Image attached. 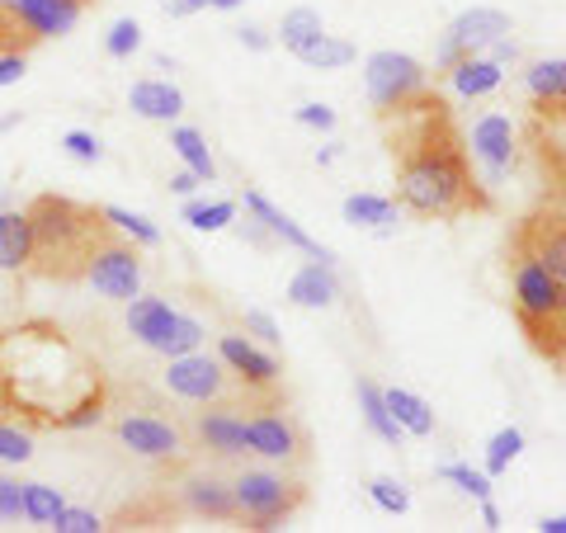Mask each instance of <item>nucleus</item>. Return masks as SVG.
Returning <instances> with one entry per match:
<instances>
[{
  "mask_svg": "<svg viewBox=\"0 0 566 533\" xmlns=\"http://www.w3.org/2000/svg\"><path fill=\"white\" fill-rule=\"evenodd\" d=\"M33 227L24 208H0V274H29Z\"/></svg>",
  "mask_w": 566,
  "mask_h": 533,
  "instance_id": "nucleus-19",
  "label": "nucleus"
},
{
  "mask_svg": "<svg viewBox=\"0 0 566 533\" xmlns=\"http://www.w3.org/2000/svg\"><path fill=\"white\" fill-rule=\"evenodd\" d=\"M232 495H237V520H245V529H279L307 501L303 487L283 482L274 472H241L232 482Z\"/></svg>",
  "mask_w": 566,
  "mask_h": 533,
  "instance_id": "nucleus-7",
  "label": "nucleus"
},
{
  "mask_svg": "<svg viewBox=\"0 0 566 533\" xmlns=\"http://www.w3.org/2000/svg\"><path fill=\"white\" fill-rule=\"evenodd\" d=\"M378 123L397 175V208L444 222L491 208L486 185L472 175L468 137L434 85L397 109H382Z\"/></svg>",
  "mask_w": 566,
  "mask_h": 533,
  "instance_id": "nucleus-1",
  "label": "nucleus"
},
{
  "mask_svg": "<svg viewBox=\"0 0 566 533\" xmlns=\"http://www.w3.org/2000/svg\"><path fill=\"white\" fill-rule=\"evenodd\" d=\"M439 477H444V482H453L458 491L476 495V501H486V495H491V472H476V468H468V463H444V468H439Z\"/></svg>",
  "mask_w": 566,
  "mask_h": 533,
  "instance_id": "nucleus-38",
  "label": "nucleus"
},
{
  "mask_svg": "<svg viewBox=\"0 0 566 533\" xmlns=\"http://www.w3.org/2000/svg\"><path fill=\"white\" fill-rule=\"evenodd\" d=\"M85 6H91V0H85Z\"/></svg>",
  "mask_w": 566,
  "mask_h": 533,
  "instance_id": "nucleus-55",
  "label": "nucleus"
},
{
  "mask_svg": "<svg viewBox=\"0 0 566 533\" xmlns=\"http://www.w3.org/2000/svg\"><path fill=\"white\" fill-rule=\"evenodd\" d=\"M199 345H203V326L193 322V316H180V312H175V322H170L166 341H161V349H156V354L175 359V354H189V349H199Z\"/></svg>",
  "mask_w": 566,
  "mask_h": 533,
  "instance_id": "nucleus-34",
  "label": "nucleus"
},
{
  "mask_svg": "<svg viewBox=\"0 0 566 533\" xmlns=\"http://www.w3.org/2000/svg\"><path fill=\"white\" fill-rule=\"evenodd\" d=\"M48 529H57V533H99L104 524L95 520L91 510H66V505H62V514H57V520H52Z\"/></svg>",
  "mask_w": 566,
  "mask_h": 533,
  "instance_id": "nucleus-42",
  "label": "nucleus"
},
{
  "mask_svg": "<svg viewBox=\"0 0 566 533\" xmlns=\"http://www.w3.org/2000/svg\"><path fill=\"white\" fill-rule=\"evenodd\" d=\"M528 100H566V58H543L524 71Z\"/></svg>",
  "mask_w": 566,
  "mask_h": 533,
  "instance_id": "nucleus-29",
  "label": "nucleus"
},
{
  "mask_svg": "<svg viewBox=\"0 0 566 533\" xmlns=\"http://www.w3.org/2000/svg\"><path fill=\"white\" fill-rule=\"evenodd\" d=\"M241 43H245V48H255V52L270 48V39H264V29H241Z\"/></svg>",
  "mask_w": 566,
  "mask_h": 533,
  "instance_id": "nucleus-49",
  "label": "nucleus"
},
{
  "mask_svg": "<svg viewBox=\"0 0 566 533\" xmlns=\"http://www.w3.org/2000/svg\"><path fill=\"white\" fill-rule=\"evenodd\" d=\"M208 6H212V10H237L241 0H208Z\"/></svg>",
  "mask_w": 566,
  "mask_h": 533,
  "instance_id": "nucleus-53",
  "label": "nucleus"
},
{
  "mask_svg": "<svg viewBox=\"0 0 566 533\" xmlns=\"http://www.w3.org/2000/svg\"><path fill=\"white\" fill-rule=\"evenodd\" d=\"M364 85H368V100H374V109H397V104L416 100L420 91H430V71H424L416 58H406V52H374L364 66Z\"/></svg>",
  "mask_w": 566,
  "mask_h": 533,
  "instance_id": "nucleus-9",
  "label": "nucleus"
},
{
  "mask_svg": "<svg viewBox=\"0 0 566 533\" xmlns=\"http://www.w3.org/2000/svg\"><path fill=\"white\" fill-rule=\"evenodd\" d=\"M245 212H255V218H260L264 227H270V232H274L279 241H289L293 251H303V255L322 260V264H335V255L326 251V245H316V241H312V237L303 232V227H297V222H293V218H289V212H283V208H274L270 199H264V194L245 189Z\"/></svg>",
  "mask_w": 566,
  "mask_h": 533,
  "instance_id": "nucleus-17",
  "label": "nucleus"
},
{
  "mask_svg": "<svg viewBox=\"0 0 566 533\" xmlns=\"http://www.w3.org/2000/svg\"><path fill=\"white\" fill-rule=\"evenodd\" d=\"M170 147L180 151V161L199 175V180H208L212 185V175H218V166H212V156H208V142H203V133L199 128H175L170 133Z\"/></svg>",
  "mask_w": 566,
  "mask_h": 533,
  "instance_id": "nucleus-30",
  "label": "nucleus"
},
{
  "mask_svg": "<svg viewBox=\"0 0 566 533\" xmlns=\"http://www.w3.org/2000/svg\"><path fill=\"white\" fill-rule=\"evenodd\" d=\"M515 142H520V128L505 114H482V118L472 123L468 151L482 161L486 185H501L505 175H510V166H515Z\"/></svg>",
  "mask_w": 566,
  "mask_h": 533,
  "instance_id": "nucleus-12",
  "label": "nucleus"
},
{
  "mask_svg": "<svg viewBox=\"0 0 566 533\" xmlns=\"http://www.w3.org/2000/svg\"><path fill=\"white\" fill-rule=\"evenodd\" d=\"M185 510L203 514V520H237V495L218 477H193L185 482Z\"/></svg>",
  "mask_w": 566,
  "mask_h": 533,
  "instance_id": "nucleus-23",
  "label": "nucleus"
},
{
  "mask_svg": "<svg viewBox=\"0 0 566 533\" xmlns=\"http://www.w3.org/2000/svg\"><path fill=\"white\" fill-rule=\"evenodd\" d=\"M24 76V52H0V85H14Z\"/></svg>",
  "mask_w": 566,
  "mask_h": 533,
  "instance_id": "nucleus-48",
  "label": "nucleus"
},
{
  "mask_svg": "<svg viewBox=\"0 0 566 533\" xmlns=\"http://www.w3.org/2000/svg\"><path fill=\"white\" fill-rule=\"evenodd\" d=\"M85 283H91L95 293L114 297V302L137 297V289H142V255H137V245L123 232H109L99 241L91 270H85Z\"/></svg>",
  "mask_w": 566,
  "mask_h": 533,
  "instance_id": "nucleus-10",
  "label": "nucleus"
},
{
  "mask_svg": "<svg viewBox=\"0 0 566 533\" xmlns=\"http://www.w3.org/2000/svg\"><path fill=\"white\" fill-rule=\"evenodd\" d=\"M185 222L199 232H222L227 222H237V203L232 199H212V203H185Z\"/></svg>",
  "mask_w": 566,
  "mask_h": 533,
  "instance_id": "nucleus-32",
  "label": "nucleus"
},
{
  "mask_svg": "<svg viewBox=\"0 0 566 533\" xmlns=\"http://www.w3.org/2000/svg\"><path fill=\"white\" fill-rule=\"evenodd\" d=\"M24 514V482L0 477V520H20Z\"/></svg>",
  "mask_w": 566,
  "mask_h": 533,
  "instance_id": "nucleus-43",
  "label": "nucleus"
},
{
  "mask_svg": "<svg viewBox=\"0 0 566 533\" xmlns=\"http://www.w3.org/2000/svg\"><path fill=\"white\" fill-rule=\"evenodd\" d=\"M312 33H322V14L303 6V10H289V14H283V24H279V43L293 52L297 43H307Z\"/></svg>",
  "mask_w": 566,
  "mask_h": 533,
  "instance_id": "nucleus-36",
  "label": "nucleus"
},
{
  "mask_svg": "<svg viewBox=\"0 0 566 533\" xmlns=\"http://www.w3.org/2000/svg\"><path fill=\"white\" fill-rule=\"evenodd\" d=\"M137 48H142L137 20H118V24L109 29V39H104V52H109V58H133Z\"/></svg>",
  "mask_w": 566,
  "mask_h": 533,
  "instance_id": "nucleus-40",
  "label": "nucleus"
},
{
  "mask_svg": "<svg viewBox=\"0 0 566 533\" xmlns=\"http://www.w3.org/2000/svg\"><path fill=\"white\" fill-rule=\"evenodd\" d=\"M245 449L260 458H274V463H289V458H303V435L283 416H255L245 420Z\"/></svg>",
  "mask_w": 566,
  "mask_h": 533,
  "instance_id": "nucleus-15",
  "label": "nucleus"
},
{
  "mask_svg": "<svg viewBox=\"0 0 566 533\" xmlns=\"http://www.w3.org/2000/svg\"><path fill=\"white\" fill-rule=\"evenodd\" d=\"M218 354H222V364L232 368L255 397H260V393H274V387H279V364H274L264 349H255L251 341H241V335H222Z\"/></svg>",
  "mask_w": 566,
  "mask_h": 533,
  "instance_id": "nucleus-13",
  "label": "nucleus"
},
{
  "mask_svg": "<svg viewBox=\"0 0 566 533\" xmlns=\"http://www.w3.org/2000/svg\"><path fill=\"white\" fill-rule=\"evenodd\" d=\"M335 297H340V283H335V270L322 260L303 264V270L289 279V302H297V307H331Z\"/></svg>",
  "mask_w": 566,
  "mask_h": 533,
  "instance_id": "nucleus-21",
  "label": "nucleus"
},
{
  "mask_svg": "<svg viewBox=\"0 0 566 533\" xmlns=\"http://www.w3.org/2000/svg\"><path fill=\"white\" fill-rule=\"evenodd\" d=\"M6 6L20 14V24H29L39 39H57V33L76 29L85 0H6Z\"/></svg>",
  "mask_w": 566,
  "mask_h": 533,
  "instance_id": "nucleus-16",
  "label": "nucleus"
},
{
  "mask_svg": "<svg viewBox=\"0 0 566 533\" xmlns=\"http://www.w3.org/2000/svg\"><path fill=\"white\" fill-rule=\"evenodd\" d=\"M538 529H543V533H566V514H557V520H543Z\"/></svg>",
  "mask_w": 566,
  "mask_h": 533,
  "instance_id": "nucleus-52",
  "label": "nucleus"
},
{
  "mask_svg": "<svg viewBox=\"0 0 566 533\" xmlns=\"http://www.w3.org/2000/svg\"><path fill=\"white\" fill-rule=\"evenodd\" d=\"M368 495H374V505L387 510V514H406V510H411V495H406V487L392 482V477H378V482H368Z\"/></svg>",
  "mask_w": 566,
  "mask_h": 533,
  "instance_id": "nucleus-39",
  "label": "nucleus"
},
{
  "mask_svg": "<svg viewBox=\"0 0 566 533\" xmlns=\"http://www.w3.org/2000/svg\"><path fill=\"white\" fill-rule=\"evenodd\" d=\"M104 397L99 368L52 322H29L0 335V416L57 425L81 401Z\"/></svg>",
  "mask_w": 566,
  "mask_h": 533,
  "instance_id": "nucleus-2",
  "label": "nucleus"
},
{
  "mask_svg": "<svg viewBox=\"0 0 566 533\" xmlns=\"http://www.w3.org/2000/svg\"><path fill=\"white\" fill-rule=\"evenodd\" d=\"M166 387L175 397H185V401H232L237 397H255L251 387H245L232 368L222 364V354H199V349H189V354H175L170 368H166Z\"/></svg>",
  "mask_w": 566,
  "mask_h": 533,
  "instance_id": "nucleus-6",
  "label": "nucleus"
},
{
  "mask_svg": "<svg viewBox=\"0 0 566 533\" xmlns=\"http://www.w3.org/2000/svg\"><path fill=\"white\" fill-rule=\"evenodd\" d=\"M245 331H251L255 341H264V345H279V341H283L270 312H245Z\"/></svg>",
  "mask_w": 566,
  "mask_h": 533,
  "instance_id": "nucleus-47",
  "label": "nucleus"
},
{
  "mask_svg": "<svg viewBox=\"0 0 566 533\" xmlns=\"http://www.w3.org/2000/svg\"><path fill=\"white\" fill-rule=\"evenodd\" d=\"M62 514V495L52 491V487H43V482H24V520L29 524H52Z\"/></svg>",
  "mask_w": 566,
  "mask_h": 533,
  "instance_id": "nucleus-31",
  "label": "nucleus"
},
{
  "mask_svg": "<svg viewBox=\"0 0 566 533\" xmlns=\"http://www.w3.org/2000/svg\"><path fill=\"white\" fill-rule=\"evenodd\" d=\"M510 302L528 349L547 364H566V279L528 255H510Z\"/></svg>",
  "mask_w": 566,
  "mask_h": 533,
  "instance_id": "nucleus-4",
  "label": "nucleus"
},
{
  "mask_svg": "<svg viewBox=\"0 0 566 533\" xmlns=\"http://www.w3.org/2000/svg\"><path fill=\"white\" fill-rule=\"evenodd\" d=\"M449 85L463 100H486V95H495L501 91V81H505V66L495 62V58H486V52H472V58H458L449 71Z\"/></svg>",
  "mask_w": 566,
  "mask_h": 533,
  "instance_id": "nucleus-18",
  "label": "nucleus"
},
{
  "mask_svg": "<svg viewBox=\"0 0 566 533\" xmlns=\"http://www.w3.org/2000/svg\"><path fill=\"white\" fill-rule=\"evenodd\" d=\"M99 416H104V397H91V401H81L76 411H66L57 420V430H85V425H95Z\"/></svg>",
  "mask_w": 566,
  "mask_h": 533,
  "instance_id": "nucleus-44",
  "label": "nucleus"
},
{
  "mask_svg": "<svg viewBox=\"0 0 566 533\" xmlns=\"http://www.w3.org/2000/svg\"><path fill=\"white\" fill-rule=\"evenodd\" d=\"M0 39H10L14 48H24V52H29L33 43H43V39H39V33H33L29 24H20V14H14V10L6 6V0H0Z\"/></svg>",
  "mask_w": 566,
  "mask_h": 533,
  "instance_id": "nucleus-41",
  "label": "nucleus"
},
{
  "mask_svg": "<svg viewBox=\"0 0 566 533\" xmlns=\"http://www.w3.org/2000/svg\"><path fill=\"white\" fill-rule=\"evenodd\" d=\"M193 185H199V175H193V170H185V175H175V180H170V189H175V194H189Z\"/></svg>",
  "mask_w": 566,
  "mask_h": 533,
  "instance_id": "nucleus-51",
  "label": "nucleus"
},
{
  "mask_svg": "<svg viewBox=\"0 0 566 533\" xmlns=\"http://www.w3.org/2000/svg\"><path fill=\"white\" fill-rule=\"evenodd\" d=\"M505 255H528L547 274L566 279V203H538L528 218H520Z\"/></svg>",
  "mask_w": 566,
  "mask_h": 533,
  "instance_id": "nucleus-8",
  "label": "nucleus"
},
{
  "mask_svg": "<svg viewBox=\"0 0 566 533\" xmlns=\"http://www.w3.org/2000/svg\"><path fill=\"white\" fill-rule=\"evenodd\" d=\"M170 322H175V307L166 297H128V331L147 349H161Z\"/></svg>",
  "mask_w": 566,
  "mask_h": 533,
  "instance_id": "nucleus-20",
  "label": "nucleus"
},
{
  "mask_svg": "<svg viewBox=\"0 0 566 533\" xmlns=\"http://www.w3.org/2000/svg\"><path fill=\"white\" fill-rule=\"evenodd\" d=\"M482 529H501V510L491 505V495L482 501Z\"/></svg>",
  "mask_w": 566,
  "mask_h": 533,
  "instance_id": "nucleus-50",
  "label": "nucleus"
},
{
  "mask_svg": "<svg viewBox=\"0 0 566 533\" xmlns=\"http://www.w3.org/2000/svg\"><path fill=\"white\" fill-rule=\"evenodd\" d=\"M104 218H109L114 232H123V237L137 241V245H156V241H161V232H156V222H147L142 212H128V208H104Z\"/></svg>",
  "mask_w": 566,
  "mask_h": 533,
  "instance_id": "nucleus-35",
  "label": "nucleus"
},
{
  "mask_svg": "<svg viewBox=\"0 0 566 533\" xmlns=\"http://www.w3.org/2000/svg\"><path fill=\"white\" fill-rule=\"evenodd\" d=\"M293 58L297 62H307V66H316V71H340V66H349L354 58H359V48L354 43H345V39H335V33H312L307 43H297L293 48Z\"/></svg>",
  "mask_w": 566,
  "mask_h": 533,
  "instance_id": "nucleus-25",
  "label": "nucleus"
},
{
  "mask_svg": "<svg viewBox=\"0 0 566 533\" xmlns=\"http://www.w3.org/2000/svg\"><path fill=\"white\" fill-rule=\"evenodd\" d=\"M24 212L33 227L29 274H39L48 283H85V270H91L99 241L114 232L104 208L62 199V194H39Z\"/></svg>",
  "mask_w": 566,
  "mask_h": 533,
  "instance_id": "nucleus-3",
  "label": "nucleus"
},
{
  "mask_svg": "<svg viewBox=\"0 0 566 533\" xmlns=\"http://www.w3.org/2000/svg\"><path fill=\"white\" fill-rule=\"evenodd\" d=\"M33 435L20 430V420H0V463H29Z\"/></svg>",
  "mask_w": 566,
  "mask_h": 533,
  "instance_id": "nucleus-37",
  "label": "nucleus"
},
{
  "mask_svg": "<svg viewBox=\"0 0 566 533\" xmlns=\"http://www.w3.org/2000/svg\"><path fill=\"white\" fill-rule=\"evenodd\" d=\"M520 453H524V435L515 430V425H510V430H495L491 443H486V472H491V477H501Z\"/></svg>",
  "mask_w": 566,
  "mask_h": 533,
  "instance_id": "nucleus-33",
  "label": "nucleus"
},
{
  "mask_svg": "<svg viewBox=\"0 0 566 533\" xmlns=\"http://www.w3.org/2000/svg\"><path fill=\"white\" fill-rule=\"evenodd\" d=\"M128 104H133V114L151 118V123H170L185 114V95L175 91L170 81H137L128 91Z\"/></svg>",
  "mask_w": 566,
  "mask_h": 533,
  "instance_id": "nucleus-22",
  "label": "nucleus"
},
{
  "mask_svg": "<svg viewBox=\"0 0 566 533\" xmlns=\"http://www.w3.org/2000/svg\"><path fill=\"white\" fill-rule=\"evenodd\" d=\"M382 401H387V411H392V420L401 425L406 435H420V439L434 435V411H430V401L424 397L406 393V387H387Z\"/></svg>",
  "mask_w": 566,
  "mask_h": 533,
  "instance_id": "nucleus-26",
  "label": "nucleus"
},
{
  "mask_svg": "<svg viewBox=\"0 0 566 533\" xmlns=\"http://www.w3.org/2000/svg\"><path fill=\"white\" fill-rule=\"evenodd\" d=\"M297 123H303V128H316V133H331L335 128V109L331 104H303V109H297Z\"/></svg>",
  "mask_w": 566,
  "mask_h": 533,
  "instance_id": "nucleus-46",
  "label": "nucleus"
},
{
  "mask_svg": "<svg viewBox=\"0 0 566 533\" xmlns=\"http://www.w3.org/2000/svg\"><path fill=\"white\" fill-rule=\"evenodd\" d=\"M359 406H364V420H368V430H374L382 443H401V425L392 420V411H387V401H382V387L378 383H359Z\"/></svg>",
  "mask_w": 566,
  "mask_h": 533,
  "instance_id": "nucleus-28",
  "label": "nucleus"
},
{
  "mask_svg": "<svg viewBox=\"0 0 566 533\" xmlns=\"http://www.w3.org/2000/svg\"><path fill=\"white\" fill-rule=\"evenodd\" d=\"M185 6H189V10H199V6H208V0H185Z\"/></svg>",
  "mask_w": 566,
  "mask_h": 533,
  "instance_id": "nucleus-54",
  "label": "nucleus"
},
{
  "mask_svg": "<svg viewBox=\"0 0 566 533\" xmlns=\"http://www.w3.org/2000/svg\"><path fill=\"white\" fill-rule=\"evenodd\" d=\"M118 439L142 458H175L185 449L180 430L166 425V420H156V416H123L118 420Z\"/></svg>",
  "mask_w": 566,
  "mask_h": 533,
  "instance_id": "nucleus-14",
  "label": "nucleus"
},
{
  "mask_svg": "<svg viewBox=\"0 0 566 533\" xmlns=\"http://www.w3.org/2000/svg\"><path fill=\"white\" fill-rule=\"evenodd\" d=\"M524 147L543 175L547 203H566V100H528Z\"/></svg>",
  "mask_w": 566,
  "mask_h": 533,
  "instance_id": "nucleus-5",
  "label": "nucleus"
},
{
  "mask_svg": "<svg viewBox=\"0 0 566 533\" xmlns=\"http://www.w3.org/2000/svg\"><path fill=\"white\" fill-rule=\"evenodd\" d=\"M62 147L76 156V161H85V166H95L99 156H104V151H99V137H91V133H66Z\"/></svg>",
  "mask_w": 566,
  "mask_h": 533,
  "instance_id": "nucleus-45",
  "label": "nucleus"
},
{
  "mask_svg": "<svg viewBox=\"0 0 566 533\" xmlns=\"http://www.w3.org/2000/svg\"><path fill=\"white\" fill-rule=\"evenodd\" d=\"M501 33H510V14H505V10H486V6H476V10H468V14H458V20L444 29V39H439L434 71L444 76V71H449L458 58L486 52V43H495Z\"/></svg>",
  "mask_w": 566,
  "mask_h": 533,
  "instance_id": "nucleus-11",
  "label": "nucleus"
},
{
  "mask_svg": "<svg viewBox=\"0 0 566 533\" xmlns=\"http://www.w3.org/2000/svg\"><path fill=\"white\" fill-rule=\"evenodd\" d=\"M199 439H203L218 458H241V453H251V449H245V420L232 416V411H208V416H199Z\"/></svg>",
  "mask_w": 566,
  "mask_h": 533,
  "instance_id": "nucleus-24",
  "label": "nucleus"
},
{
  "mask_svg": "<svg viewBox=\"0 0 566 533\" xmlns=\"http://www.w3.org/2000/svg\"><path fill=\"white\" fill-rule=\"evenodd\" d=\"M345 222L368 227V232H387L397 222V199H378V194H349L345 199Z\"/></svg>",
  "mask_w": 566,
  "mask_h": 533,
  "instance_id": "nucleus-27",
  "label": "nucleus"
}]
</instances>
